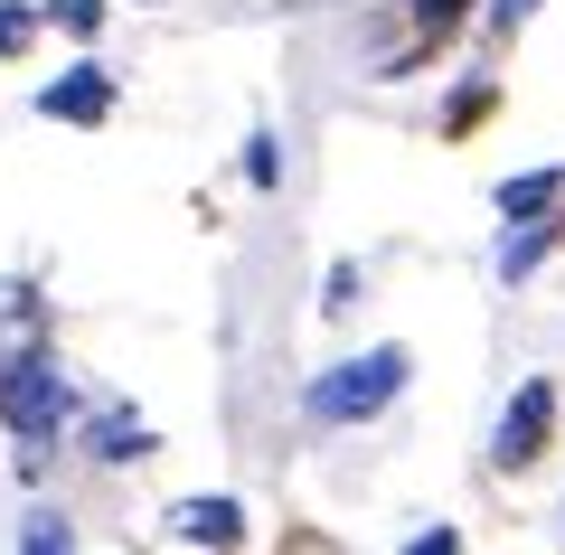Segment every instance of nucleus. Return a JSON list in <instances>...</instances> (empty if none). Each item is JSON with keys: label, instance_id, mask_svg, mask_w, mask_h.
<instances>
[{"label": "nucleus", "instance_id": "ddd939ff", "mask_svg": "<svg viewBox=\"0 0 565 555\" xmlns=\"http://www.w3.org/2000/svg\"><path fill=\"white\" fill-rule=\"evenodd\" d=\"M490 104H500V85H462V95H452V132H481Z\"/></svg>", "mask_w": 565, "mask_h": 555}, {"label": "nucleus", "instance_id": "2eb2a0df", "mask_svg": "<svg viewBox=\"0 0 565 555\" xmlns=\"http://www.w3.org/2000/svg\"><path fill=\"white\" fill-rule=\"evenodd\" d=\"M245 179H255V189H274V179H282V160H274V132H255V141H245Z\"/></svg>", "mask_w": 565, "mask_h": 555}, {"label": "nucleus", "instance_id": "9b49d317", "mask_svg": "<svg viewBox=\"0 0 565 555\" xmlns=\"http://www.w3.org/2000/svg\"><path fill=\"white\" fill-rule=\"evenodd\" d=\"M20 555H76V527H66L57 509H39V517L20 527Z\"/></svg>", "mask_w": 565, "mask_h": 555}, {"label": "nucleus", "instance_id": "f8f14e48", "mask_svg": "<svg viewBox=\"0 0 565 555\" xmlns=\"http://www.w3.org/2000/svg\"><path fill=\"white\" fill-rule=\"evenodd\" d=\"M29 39H39V10L29 0H0V57H29Z\"/></svg>", "mask_w": 565, "mask_h": 555}, {"label": "nucleus", "instance_id": "dca6fc26", "mask_svg": "<svg viewBox=\"0 0 565 555\" xmlns=\"http://www.w3.org/2000/svg\"><path fill=\"white\" fill-rule=\"evenodd\" d=\"M405 555H462V536H452V527H415V546H405Z\"/></svg>", "mask_w": 565, "mask_h": 555}, {"label": "nucleus", "instance_id": "f03ea898", "mask_svg": "<svg viewBox=\"0 0 565 555\" xmlns=\"http://www.w3.org/2000/svg\"><path fill=\"white\" fill-rule=\"evenodd\" d=\"M66 377H57V357H10L0 367V424L20 434V461L39 471V452L57 442V424H66Z\"/></svg>", "mask_w": 565, "mask_h": 555}, {"label": "nucleus", "instance_id": "7ed1b4c3", "mask_svg": "<svg viewBox=\"0 0 565 555\" xmlns=\"http://www.w3.org/2000/svg\"><path fill=\"white\" fill-rule=\"evenodd\" d=\"M546 452H556V386L527 377L519 396H509L500 434H490V471H537Z\"/></svg>", "mask_w": 565, "mask_h": 555}, {"label": "nucleus", "instance_id": "9d476101", "mask_svg": "<svg viewBox=\"0 0 565 555\" xmlns=\"http://www.w3.org/2000/svg\"><path fill=\"white\" fill-rule=\"evenodd\" d=\"M104 10L114 0H39V20H57L66 39H104Z\"/></svg>", "mask_w": 565, "mask_h": 555}, {"label": "nucleus", "instance_id": "20e7f679", "mask_svg": "<svg viewBox=\"0 0 565 555\" xmlns=\"http://www.w3.org/2000/svg\"><path fill=\"white\" fill-rule=\"evenodd\" d=\"M39 114H47V122H66V132H95V122H114V76H104L95 57L66 66L57 85H39Z\"/></svg>", "mask_w": 565, "mask_h": 555}, {"label": "nucleus", "instance_id": "6e6552de", "mask_svg": "<svg viewBox=\"0 0 565 555\" xmlns=\"http://www.w3.org/2000/svg\"><path fill=\"white\" fill-rule=\"evenodd\" d=\"M556 245H565V207H546V217H527L519 236L500 245V274H509V282H519V274H537V264L556 255Z\"/></svg>", "mask_w": 565, "mask_h": 555}, {"label": "nucleus", "instance_id": "1a4fd4ad", "mask_svg": "<svg viewBox=\"0 0 565 555\" xmlns=\"http://www.w3.org/2000/svg\"><path fill=\"white\" fill-rule=\"evenodd\" d=\"M85 442H95V461H141V452H151V424L114 405V415H95V424H85Z\"/></svg>", "mask_w": 565, "mask_h": 555}, {"label": "nucleus", "instance_id": "f257e3e1", "mask_svg": "<svg viewBox=\"0 0 565 555\" xmlns=\"http://www.w3.org/2000/svg\"><path fill=\"white\" fill-rule=\"evenodd\" d=\"M405 377H415L405 349H359V357H340L330 377H311V415L321 424H367V415H386V405L405 396Z\"/></svg>", "mask_w": 565, "mask_h": 555}, {"label": "nucleus", "instance_id": "423d86ee", "mask_svg": "<svg viewBox=\"0 0 565 555\" xmlns=\"http://www.w3.org/2000/svg\"><path fill=\"white\" fill-rule=\"evenodd\" d=\"M170 536L226 555V546H245V509H236V499H180V509H170Z\"/></svg>", "mask_w": 565, "mask_h": 555}, {"label": "nucleus", "instance_id": "39448f33", "mask_svg": "<svg viewBox=\"0 0 565 555\" xmlns=\"http://www.w3.org/2000/svg\"><path fill=\"white\" fill-rule=\"evenodd\" d=\"M471 20V0H405V47L386 57V76H405V66H424L434 47H452Z\"/></svg>", "mask_w": 565, "mask_h": 555}, {"label": "nucleus", "instance_id": "4468645a", "mask_svg": "<svg viewBox=\"0 0 565 555\" xmlns=\"http://www.w3.org/2000/svg\"><path fill=\"white\" fill-rule=\"evenodd\" d=\"M527 20H537V0H490V39H500V47H509V39H519V29H527Z\"/></svg>", "mask_w": 565, "mask_h": 555}, {"label": "nucleus", "instance_id": "0eeeda50", "mask_svg": "<svg viewBox=\"0 0 565 555\" xmlns=\"http://www.w3.org/2000/svg\"><path fill=\"white\" fill-rule=\"evenodd\" d=\"M546 207H565V170H519V179H500V217H509V226L546 217Z\"/></svg>", "mask_w": 565, "mask_h": 555}]
</instances>
